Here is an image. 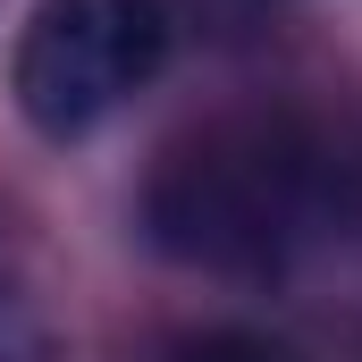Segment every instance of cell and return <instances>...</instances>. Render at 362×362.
Instances as JSON below:
<instances>
[{
	"mask_svg": "<svg viewBox=\"0 0 362 362\" xmlns=\"http://www.w3.org/2000/svg\"><path fill=\"white\" fill-rule=\"evenodd\" d=\"M0 303H8V295H0Z\"/></svg>",
	"mask_w": 362,
	"mask_h": 362,
	"instance_id": "277c9868",
	"label": "cell"
},
{
	"mask_svg": "<svg viewBox=\"0 0 362 362\" xmlns=\"http://www.w3.org/2000/svg\"><path fill=\"white\" fill-rule=\"evenodd\" d=\"M346 228H362L354 144L270 110L194 127L144 177V236L211 278H278Z\"/></svg>",
	"mask_w": 362,
	"mask_h": 362,
	"instance_id": "6da1fadb",
	"label": "cell"
},
{
	"mask_svg": "<svg viewBox=\"0 0 362 362\" xmlns=\"http://www.w3.org/2000/svg\"><path fill=\"white\" fill-rule=\"evenodd\" d=\"M152 362H303V354L253 320H202V329H177Z\"/></svg>",
	"mask_w": 362,
	"mask_h": 362,
	"instance_id": "3957f363",
	"label": "cell"
},
{
	"mask_svg": "<svg viewBox=\"0 0 362 362\" xmlns=\"http://www.w3.org/2000/svg\"><path fill=\"white\" fill-rule=\"evenodd\" d=\"M160 59H169V0H34L8 59V93L34 135L68 144L93 135L110 110H127L160 76Z\"/></svg>",
	"mask_w": 362,
	"mask_h": 362,
	"instance_id": "7a4b0ae2",
	"label": "cell"
}]
</instances>
